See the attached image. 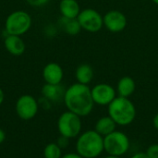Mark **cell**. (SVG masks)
<instances>
[{
    "label": "cell",
    "instance_id": "6da1fadb",
    "mask_svg": "<svg viewBox=\"0 0 158 158\" xmlns=\"http://www.w3.org/2000/svg\"><path fill=\"white\" fill-rule=\"evenodd\" d=\"M63 101L69 111L81 118L89 116L94 106L91 88L89 85L79 82L73 83L66 89Z\"/></svg>",
    "mask_w": 158,
    "mask_h": 158
},
{
    "label": "cell",
    "instance_id": "7a4b0ae2",
    "mask_svg": "<svg viewBox=\"0 0 158 158\" xmlns=\"http://www.w3.org/2000/svg\"><path fill=\"white\" fill-rule=\"evenodd\" d=\"M108 116L118 126L125 127L131 125L136 118V107L130 98L117 96L107 106Z\"/></svg>",
    "mask_w": 158,
    "mask_h": 158
},
{
    "label": "cell",
    "instance_id": "3957f363",
    "mask_svg": "<svg viewBox=\"0 0 158 158\" xmlns=\"http://www.w3.org/2000/svg\"><path fill=\"white\" fill-rule=\"evenodd\" d=\"M75 148L83 158L99 157L105 152L104 137L94 130H88L77 137Z\"/></svg>",
    "mask_w": 158,
    "mask_h": 158
},
{
    "label": "cell",
    "instance_id": "277c9868",
    "mask_svg": "<svg viewBox=\"0 0 158 158\" xmlns=\"http://www.w3.org/2000/svg\"><path fill=\"white\" fill-rule=\"evenodd\" d=\"M130 147V138L123 131L116 130L114 132L104 137V149L107 155L123 156L129 152Z\"/></svg>",
    "mask_w": 158,
    "mask_h": 158
},
{
    "label": "cell",
    "instance_id": "5b68a950",
    "mask_svg": "<svg viewBox=\"0 0 158 158\" xmlns=\"http://www.w3.org/2000/svg\"><path fill=\"white\" fill-rule=\"evenodd\" d=\"M81 118L71 111L63 112L57 119V130L60 135L70 139L77 138L81 133Z\"/></svg>",
    "mask_w": 158,
    "mask_h": 158
},
{
    "label": "cell",
    "instance_id": "8992f818",
    "mask_svg": "<svg viewBox=\"0 0 158 158\" xmlns=\"http://www.w3.org/2000/svg\"><path fill=\"white\" fill-rule=\"evenodd\" d=\"M31 26V16L23 10H17L10 13L5 23V29L7 34L20 36L26 33Z\"/></svg>",
    "mask_w": 158,
    "mask_h": 158
},
{
    "label": "cell",
    "instance_id": "52a82bcc",
    "mask_svg": "<svg viewBox=\"0 0 158 158\" xmlns=\"http://www.w3.org/2000/svg\"><path fill=\"white\" fill-rule=\"evenodd\" d=\"M77 19L81 29L88 32H97L104 27L103 16L97 10L91 7L81 10Z\"/></svg>",
    "mask_w": 158,
    "mask_h": 158
},
{
    "label": "cell",
    "instance_id": "ba28073f",
    "mask_svg": "<svg viewBox=\"0 0 158 158\" xmlns=\"http://www.w3.org/2000/svg\"><path fill=\"white\" fill-rule=\"evenodd\" d=\"M15 108L19 118L23 120H30L37 115L39 103L32 95L23 94L18 98Z\"/></svg>",
    "mask_w": 158,
    "mask_h": 158
},
{
    "label": "cell",
    "instance_id": "9c48e42d",
    "mask_svg": "<svg viewBox=\"0 0 158 158\" xmlns=\"http://www.w3.org/2000/svg\"><path fill=\"white\" fill-rule=\"evenodd\" d=\"M92 97L94 105L106 106H108L117 96L116 89L108 83H97L91 88Z\"/></svg>",
    "mask_w": 158,
    "mask_h": 158
},
{
    "label": "cell",
    "instance_id": "30bf717a",
    "mask_svg": "<svg viewBox=\"0 0 158 158\" xmlns=\"http://www.w3.org/2000/svg\"><path fill=\"white\" fill-rule=\"evenodd\" d=\"M104 27L106 28L107 31L113 33L121 32L125 30L128 24V19L126 15L117 9H112L107 11L103 16Z\"/></svg>",
    "mask_w": 158,
    "mask_h": 158
},
{
    "label": "cell",
    "instance_id": "8fae6325",
    "mask_svg": "<svg viewBox=\"0 0 158 158\" xmlns=\"http://www.w3.org/2000/svg\"><path fill=\"white\" fill-rule=\"evenodd\" d=\"M64 77V71L61 66L57 63L51 62L45 65L43 69V78L45 83L60 84Z\"/></svg>",
    "mask_w": 158,
    "mask_h": 158
},
{
    "label": "cell",
    "instance_id": "7c38bea8",
    "mask_svg": "<svg viewBox=\"0 0 158 158\" xmlns=\"http://www.w3.org/2000/svg\"><path fill=\"white\" fill-rule=\"evenodd\" d=\"M4 45L6 51L13 56H20L25 51V44L18 35L7 34L4 40Z\"/></svg>",
    "mask_w": 158,
    "mask_h": 158
},
{
    "label": "cell",
    "instance_id": "4fadbf2b",
    "mask_svg": "<svg viewBox=\"0 0 158 158\" xmlns=\"http://www.w3.org/2000/svg\"><path fill=\"white\" fill-rule=\"evenodd\" d=\"M66 90L61 84H48L45 83L42 88L43 97L50 102H58L64 99Z\"/></svg>",
    "mask_w": 158,
    "mask_h": 158
},
{
    "label": "cell",
    "instance_id": "5bb4252c",
    "mask_svg": "<svg viewBox=\"0 0 158 158\" xmlns=\"http://www.w3.org/2000/svg\"><path fill=\"white\" fill-rule=\"evenodd\" d=\"M136 90V82L130 76H124L120 78L117 84V94L118 96L130 98Z\"/></svg>",
    "mask_w": 158,
    "mask_h": 158
},
{
    "label": "cell",
    "instance_id": "9a60e30c",
    "mask_svg": "<svg viewBox=\"0 0 158 158\" xmlns=\"http://www.w3.org/2000/svg\"><path fill=\"white\" fill-rule=\"evenodd\" d=\"M59 11L63 18L77 19L81 12V6L77 0H61L59 3Z\"/></svg>",
    "mask_w": 158,
    "mask_h": 158
},
{
    "label": "cell",
    "instance_id": "2e32d148",
    "mask_svg": "<svg viewBox=\"0 0 158 158\" xmlns=\"http://www.w3.org/2000/svg\"><path fill=\"white\" fill-rule=\"evenodd\" d=\"M117 126L118 125L116 122L109 116H105L97 119L94 125V131L101 136L106 137L108 134L114 132L117 129Z\"/></svg>",
    "mask_w": 158,
    "mask_h": 158
},
{
    "label": "cell",
    "instance_id": "e0dca14e",
    "mask_svg": "<svg viewBox=\"0 0 158 158\" xmlns=\"http://www.w3.org/2000/svg\"><path fill=\"white\" fill-rule=\"evenodd\" d=\"M94 69L91 65L83 63L78 66L75 71V78L77 82L89 85L94 79Z\"/></svg>",
    "mask_w": 158,
    "mask_h": 158
},
{
    "label": "cell",
    "instance_id": "ac0fdd59",
    "mask_svg": "<svg viewBox=\"0 0 158 158\" xmlns=\"http://www.w3.org/2000/svg\"><path fill=\"white\" fill-rule=\"evenodd\" d=\"M60 25L64 31L69 35H77L82 30L77 19H67L62 17L60 19Z\"/></svg>",
    "mask_w": 158,
    "mask_h": 158
},
{
    "label": "cell",
    "instance_id": "d6986e66",
    "mask_svg": "<svg viewBox=\"0 0 158 158\" xmlns=\"http://www.w3.org/2000/svg\"><path fill=\"white\" fill-rule=\"evenodd\" d=\"M62 156V149L56 143H50L44 149V158H61Z\"/></svg>",
    "mask_w": 158,
    "mask_h": 158
},
{
    "label": "cell",
    "instance_id": "ffe728a7",
    "mask_svg": "<svg viewBox=\"0 0 158 158\" xmlns=\"http://www.w3.org/2000/svg\"><path fill=\"white\" fill-rule=\"evenodd\" d=\"M145 154L149 158H158V143H154L148 146Z\"/></svg>",
    "mask_w": 158,
    "mask_h": 158
},
{
    "label": "cell",
    "instance_id": "44dd1931",
    "mask_svg": "<svg viewBox=\"0 0 158 158\" xmlns=\"http://www.w3.org/2000/svg\"><path fill=\"white\" fill-rule=\"evenodd\" d=\"M56 143H57V145L63 150V149H65V148H67V147L69 146V139L67 138V137H64V136L60 135V136L57 138V140H56Z\"/></svg>",
    "mask_w": 158,
    "mask_h": 158
},
{
    "label": "cell",
    "instance_id": "7402d4cb",
    "mask_svg": "<svg viewBox=\"0 0 158 158\" xmlns=\"http://www.w3.org/2000/svg\"><path fill=\"white\" fill-rule=\"evenodd\" d=\"M26 1L31 6H42L49 2V0H26Z\"/></svg>",
    "mask_w": 158,
    "mask_h": 158
},
{
    "label": "cell",
    "instance_id": "603a6c76",
    "mask_svg": "<svg viewBox=\"0 0 158 158\" xmlns=\"http://www.w3.org/2000/svg\"><path fill=\"white\" fill-rule=\"evenodd\" d=\"M61 158H83V157L76 152V153H68V154H66V155H63Z\"/></svg>",
    "mask_w": 158,
    "mask_h": 158
},
{
    "label": "cell",
    "instance_id": "cb8c5ba5",
    "mask_svg": "<svg viewBox=\"0 0 158 158\" xmlns=\"http://www.w3.org/2000/svg\"><path fill=\"white\" fill-rule=\"evenodd\" d=\"M130 158H149L148 156L145 154V152H138L136 154H134L133 156H131Z\"/></svg>",
    "mask_w": 158,
    "mask_h": 158
},
{
    "label": "cell",
    "instance_id": "d4e9b609",
    "mask_svg": "<svg viewBox=\"0 0 158 158\" xmlns=\"http://www.w3.org/2000/svg\"><path fill=\"white\" fill-rule=\"evenodd\" d=\"M153 126L156 131H158V113L155 115V117L153 118Z\"/></svg>",
    "mask_w": 158,
    "mask_h": 158
},
{
    "label": "cell",
    "instance_id": "484cf974",
    "mask_svg": "<svg viewBox=\"0 0 158 158\" xmlns=\"http://www.w3.org/2000/svg\"><path fill=\"white\" fill-rule=\"evenodd\" d=\"M5 140H6V132L2 129H0V144L3 143Z\"/></svg>",
    "mask_w": 158,
    "mask_h": 158
},
{
    "label": "cell",
    "instance_id": "4316f807",
    "mask_svg": "<svg viewBox=\"0 0 158 158\" xmlns=\"http://www.w3.org/2000/svg\"><path fill=\"white\" fill-rule=\"evenodd\" d=\"M4 99H5V94H4L3 90L0 88V106L3 104V102H4Z\"/></svg>",
    "mask_w": 158,
    "mask_h": 158
},
{
    "label": "cell",
    "instance_id": "83f0119b",
    "mask_svg": "<svg viewBox=\"0 0 158 158\" xmlns=\"http://www.w3.org/2000/svg\"><path fill=\"white\" fill-rule=\"evenodd\" d=\"M104 158H122V156H110V155H107L106 157Z\"/></svg>",
    "mask_w": 158,
    "mask_h": 158
},
{
    "label": "cell",
    "instance_id": "f1b7e54d",
    "mask_svg": "<svg viewBox=\"0 0 158 158\" xmlns=\"http://www.w3.org/2000/svg\"><path fill=\"white\" fill-rule=\"evenodd\" d=\"M152 1H153L154 4H156V5H157L158 6V0H152Z\"/></svg>",
    "mask_w": 158,
    "mask_h": 158
}]
</instances>
